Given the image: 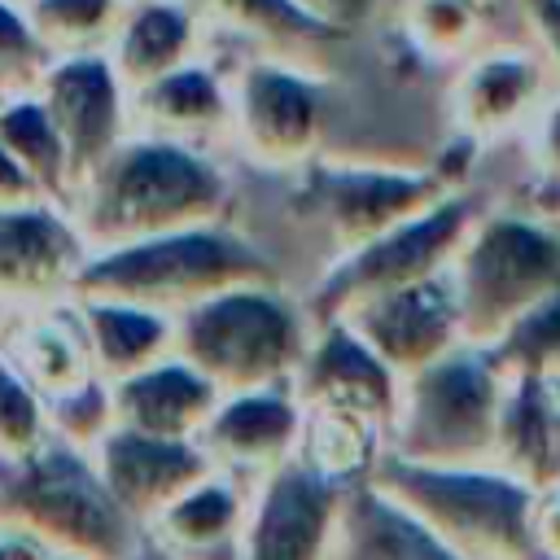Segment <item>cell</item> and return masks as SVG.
Returning <instances> with one entry per match:
<instances>
[{"label":"cell","instance_id":"e0dca14e","mask_svg":"<svg viewBox=\"0 0 560 560\" xmlns=\"http://www.w3.org/2000/svg\"><path fill=\"white\" fill-rule=\"evenodd\" d=\"M197 446L210 455V464L228 477H267L298 459L302 446V402L289 385L249 389L219 398L214 416L197 433Z\"/></svg>","mask_w":560,"mask_h":560},{"label":"cell","instance_id":"4dcf8cb0","mask_svg":"<svg viewBox=\"0 0 560 560\" xmlns=\"http://www.w3.org/2000/svg\"><path fill=\"white\" fill-rule=\"evenodd\" d=\"M52 438L44 394L0 354V464L35 455Z\"/></svg>","mask_w":560,"mask_h":560},{"label":"cell","instance_id":"8992f818","mask_svg":"<svg viewBox=\"0 0 560 560\" xmlns=\"http://www.w3.org/2000/svg\"><path fill=\"white\" fill-rule=\"evenodd\" d=\"M503 385L481 346H455L402 381L389 455L433 468H494Z\"/></svg>","mask_w":560,"mask_h":560},{"label":"cell","instance_id":"4316f807","mask_svg":"<svg viewBox=\"0 0 560 560\" xmlns=\"http://www.w3.org/2000/svg\"><path fill=\"white\" fill-rule=\"evenodd\" d=\"M0 144L31 171V179L44 188L48 201L70 206V158L35 92L0 101Z\"/></svg>","mask_w":560,"mask_h":560},{"label":"cell","instance_id":"ac0fdd59","mask_svg":"<svg viewBox=\"0 0 560 560\" xmlns=\"http://www.w3.org/2000/svg\"><path fill=\"white\" fill-rule=\"evenodd\" d=\"M131 131L223 149L232 140V70L210 52L131 92Z\"/></svg>","mask_w":560,"mask_h":560},{"label":"cell","instance_id":"484cf974","mask_svg":"<svg viewBox=\"0 0 560 560\" xmlns=\"http://www.w3.org/2000/svg\"><path fill=\"white\" fill-rule=\"evenodd\" d=\"M83 337L92 350V368L101 381H122L166 354H175V319L127 306V302H96V298H74Z\"/></svg>","mask_w":560,"mask_h":560},{"label":"cell","instance_id":"7a4b0ae2","mask_svg":"<svg viewBox=\"0 0 560 560\" xmlns=\"http://www.w3.org/2000/svg\"><path fill=\"white\" fill-rule=\"evenodd\" d=\"M241 284H276V262L249 236L228 223H210L88 254L70 298L127 302L175 319L188 306Z\"/></svg>","mask_w":560,"mask_h":560},{"label":"cell","instance_id":"603a6c76","mask_svg":"<svg viewBox=\"0 0 560 560\" xmlns=\"http://www.w3.org/2000/svg\"><path fill=\"white\" fill-rule=\"evenodd\" d=\"M245 516H249V494L241 490V481L228 472H210L166 512H158L144 538L179 560H236Z\"/></svg>","mask_w":560,"mask_h":560},{"label":"cell","instance_id":"74e56055","mask_svg":"<svg viewBox=\"0 0 560 560\" xmlns=\"http://www.w3.org/2000/svg\"><path fill=\"white\" fill-rule=\"evenodd\" d=\"M52 556L57 551H48L39 538H31L26 529L0 521V560H52Z\"/></svg>","mask_w":560,"mask_h":560},{"label":"cell","instance_id":"52a82bcc","mask_svg":"<svg viewBox=\"0 0 560 560\" xmlns=\"http://www.w3.org/2000/svg\"><path fill=\"white\" fill-rule=\"evenodd\" d=\"M459 324L468 346H490L516 315L560 289V228L525 214H477L451 262Z\"/></svg>","mask_w":560,"mask_h":560},{"label":"cell","instance_id":"2e32d148","mask_svg":"<svg viewBox=\"0 0 560 560\" xmlns=\"http://www.w3.org/2000/svg\"><path fill=\"white\" fill-rule=\"evenodd\" d=\"M92 464H96L105 490L122 503V512L140 529H149V521L158 512H166L179 494H188L197 481L219 472L197 442H188V438H153V433L122 429V424H114L96 442Z\"/></svg>","mask_w":560,"mask_h":560},{"label":"cell","instance_id":"f546056e","mask_svg":"<svg viewBox=\"0 0 560 560\" xmlns=\"http://www.w3.org/2000/svg\"><path fill=\"white\" fill-rule=\"evenodd\" d=\"M503 381L512 376H560V289L516 315L490 346H481Z\"/></svg>","mask_w":560,"mask_h":560},{"label":"cell","instance_id":"277c9868","mask_svg":"<svg viewBox=\"0 0 560 560\" xmlns=\"http://www.w3.org/2000/svg\"><path fill=\"white\" fill-rule=\"evenodd\" d=\"M0 521L79 560H131L144 547V529L105 490L92 455L57 438L18 464H0Z\"/></svg>","mask_w":560,"mask_h":560},{"label":"cell","instance_id":"8d00e7d4","mask_svg":"<svg viewBox=\"0 0 560 560\" xmlns=\"http://www.w3.org/2000/svg\"><path fill=\"white\" fill-rule=\"evenodd\" d=\"M26 201H48V197H44V188L31 179V171L0 144V210L26 206Z\"/></svg>","mask_w":560,"mask_h":560},{"label":"cell","instance_id":"ffe728a7","mask_svg":"<svg viewBox=\"0 0 560 560\" xmlns=\"http://www.w3.org/2000/svg\"><path fill=\"white\" fill-rule=\"evenodd\" d=\"M494 468L547 494L560 486V389L542 376H512L503 385Z\"/></svg>","mask_w":560,"mask_h":560},{"label":"cell","instance_id":"cb8c5ba5","mask_svg":"<svg viewBox=\"0 0 560 560\" xmlns=\"http://www.w3.org/2000/svg\"><path fill=\"white\" fill-rule=\"evenodd\" d=\"M0 354L44 394V402L96 376L74 298L39 306V311H22Z\"/></svg>","mask_w":560,"mask_h":560},{"label":"cell","instance_id":"ba28073f","mask_svg":"<svg viewBox=\"0 0 560 560\" xmlns=\"http://www.w3.org/2000/svg\"><path fill=\"white\" fill-rule=\"evenodd\" d=\"M477 214H481L477 201L455 188L442 201H433L429 210H420L416 219H407V223L389 228L385 236L368 241L363 249L337 258L328 280L311 293V324H337L394 289L442 276L455 262L459 245L468 241Z\"/></svg>","mask_w":560,"mask_h":560},{"label":"cell","instance_id":"9a60e30c","mask_svg":"<svg viewBox=\"0 0 560 560\" xmlns=\"http://www.w3.org/2000/svg\"><path fill=\"white\" fill-rule=\"evenodd\" d=\"M88 262V241L79 236L61 201H26L0 210V302L39 311L66 302Z\"/></svg>","mask_w":560,"mask_h":560},{"label":"cell","instance_id":"e575fe53","mask_svg":"<svg viewBox=\"0 0 560 560\" xmlns=\"http://www.w3.org/2000/svg\"><path fill=\"white\" fill-rule=\"evenodd\" d=\"M521 136H525V149H529L534 166L547 179H560V88L547 96V105L534 114V122Z\"/></svg>","mask_w":560,"mask_h":560},{"label":"cell","instance_id":"d6a6232c","mask_svg":"<svg viewBox=\"0 0 560 560\" xmlns=\"http://www.w3.org/2000/svg\"><path fill=\"white\" fill-rule=\"evenodd\" d=\"M114 424H118V420H114V389H109V381H101V376H92V381L66 389V394H57V398H48V429H52V438L66 442V446H79V451L92 455L96 442H101Z\"/></svg>","mask_w":560,"mask_h":560},{"label":"cell","instance_id":"8fae6325","mask_svg":"<svg viewBox=\"0 0 560 560\" xmlns=\"http://www.w3.org/2000/svg\"><path fill=\"white\" fill-rule=\"evenodd\" d=\"M35 96L66 144L70 192H74L131 136V88L118 79L105 52H83V57H52Z\"/></svg>","mask_w":560,"mask_h":560},{"label":"cell","instance_id":"ab89813d","mask_svg":"<svg viewBox=\"0 0 560 560\" xmlns=\"http://www.w3.org/2000/svg\"><path fill=\"white\" fill-rule=\"evenodd\" d=\"M52 560H79V556H52Z\"/></svg>","mask_w":560,"mask_h":560},{"label":"cell","instance_id":"44dd1931","mask_svg":"<svg viewBox=\"0 0 560 560\" xmlns=\"http://www.w3.org/2000/svg\"><path fill=\"white\" fill-rule=\"evenodd\" d=\"M328 560H459L420 516H411L381 486L346 481Z\"/></svg>","mask_w":560,"mask_h":560},{"label":"cell","instance_id":"5b68a950","mask_svg":"<svg viewBox=\"0 0 560 560\" xmlns=\"http://www.w3.org/2000/svg\"><path fill=\"white\" fill-rule=\"evenodd\" d=\"M311 337V315L276 284H241L175 315V354L223 398L289 385Z\"/></svg>","mask_w":560,"mask_h":560},{"label":"cell","instance_id":"d6986e66","mask_svg":"<svg viewBox=\"0 0 560 560\" xmlns=\"http://www.w3.org/2000/svg\"><path fill=\"white\" fill-rule=\"evenodd\" d=\"M114 389V420L122 429L136 433H153V438H188L197 442V433L206 429V420L219 407V389L179 354H166L122 381L109 385Z\"/></svg>","mask_w":560,"mask_h":560},{"label":"cell","instance_id":"1f68e13d","mask_svg":"<svg viewBox=\"0 0 560 560\" xmlns=\"http://www.w3.org/2000/svg\"><path fill=\"white\" fill-rule=\"evenodd\" d=\"M52 66V52L39 44L26 4L22 0H0V101L31 96Z\"/></svg>","mask_w":560,"mask_h":560},{"label":"cell","instance_id":"f35d334b","mask_svg":"<svg viewBox=\"0 0 560 560\" xmlns=\"http://www.w3.org/2000/svg\"><path fill=\"white\" fill-rule=\"evenodd\" d=\"M131 560H179V556H171V551H162V547H153V542L144 538V547H140Z\"/></svg>","mask_w":560,"mask_h":560},{"label":"cell","instance_id":"7402d4cb","mask_svg":"<svg viewBox=\"0 0 560 560\" xmlns=\"http://www.w3.org/2000/svg\"><path fill=\"white\" fill-rule=\"evenodd\" d=\"M206 52L210 31L184 0H131L105 57L114 61L118 79L136 92Z\"/></svg>","mask_w":560,"mask_h":560},{"label":"cell","instance_id":"5bb4252c","mask_svg":"<svg viewBox=\"0 0 560 560\" xmlns=\"http://www.w3.org/2000/svg\"><path fill=\"white\" fill-rule=\"evenodd\" d=\"M346 324L398 381L424 372L455 346H464V324H459V298L451 267L442 276H429L420 284L394 289L354 315L337 319Z\"/></svg>","mask_w":560,"mask_h":560},{"label":"cell","instance_id":"f1b7e54d","mask_svg":"<svg viewBox=\"0 0 560 560\" xmlns=\"http://www.w3.org/2000/svg\"><path fill=\"white\" fill-rule=\"evenodd\" d=\"M39 44L52 57L109 52L131 0H22Z\"/></svg>","mask_w":560,"mask_h":560},{"label":"cell","instance_id":"83f0119b","mask_svg":"<svg viewBox=\"0 0 560 560\" xmlns=\"http://www.w3.org/2000/svg\"><path fill=\"white\" fill-rule=\"evenodd\" d=\"M398 31L420 57L459 66L486 44V0H402Z\"/></svg>","mask_w":560,"mask_h":560},{"label":"cell","instance_id":"6da1fadb","mask_svg":"<svg viewBox=\"0 0 560 560\" xmlns=\"http://www.w3.org/2000/svg\"><path fill=\"white\" fill-rule=\"evenodd\" d=\"M232 179L214 149H192L162 136L131 131L74 192L70 219L88 254L223 223Z\"/></svg>","mask_w":560,"mask_h":560},{"label":"cell","instance_id":"d4e9b609","mask_svg":"<svg viewBox=\"0 0 560 560\" xmlns=\"http://www.w3.org/2000/svg\"><path fill=\"white\" fill-rule=\"evenodd\" d=\"M214 35L241 39L249 52L284 57L324 70V57L337 39H328L319 26H311L289 0H184Z\"/></svg>","mask_w":560,"mask_h":560},{"label":"cell","instance_id":"9c48e42d","mask_svg":"<svg viewBox=\"0 0 560 560\" xmlns=\"http://www.w3.org/2000/svg\"><path fill=\"white\" fill-rule=\"evenodd\" d=\"M232 70V149L262 171H302L328 131L324 70L245 52Z\"/></svg>","mask_w":560,"mask_h":560},{"label":"cell","instance_id":"30bf717a","mask_svg":"<svg viewBox=\"0 0 560 560\" xmlns=\"http://www.w3.org/2000/svg\"><path fill=\"white\" fill-rule=\"evenodd\" d=\"M302 171H306L311 206L337 236L341 258L363 249L368 241L385 236L389 228L416 219L446 192H455L438 171H420V166H385V162L324 166V162H311Z\"/></svg>","mask_w":560,"mask_h":560},{"label":"cell","instance_id":"836d02e7","mask_svg":"<svg viewBox=\"0 0 560 560\" xmlns=\"http://www.w3.org/2000/svg\"><path fill=\"white\" fill-rule=\"evenodd\" d=\"M311 26H319L328 39H350L368 31L381 18L385 0H289Z\"/></svg>","mask_w":560,"mask_h":560},{"label":"cell","instance_id":"3957f363","mask_svg":"<svg viewBox=\"0 0 560 560\" xmlns=\"http://www.w3.org/2000/svg\"><path fill=\"white\" fill-rule=\"evenodd\" d=\"M368 481L420 516L459 560H547L538 494L499 468H433L385 451Z\"/></svg>","mask_w":560,"mask_h":560},{"label":"cell","instance_id":"d590c367","mask_svg":"<svg viewBox=\"0 0 560 560\" xmlns=\"http://www.w3.org/2000/svg\"><path fill=\"white\" fill-rule=\"evenodd\" d=\"M521 4H525V39L547 61L560 88V0H521Z\"/></svg>","mask_w":560,"mask_h":560},{"label":"cell","instance_id":"4fadbf2b","mask_svg":"<svg viewBox=\"0 0 560 560\" xmlns=\"http://www.w3.org/2000/svg\"><path fill=\"white\" fill-rule=\"evenodd\" d=\"M346 481L289 459L249 494V516L236 560H328Z\"/></svg>","mask_w":560,"mask_h":560},{"label":"cell","instance_id":"7c38bea8","mask_svg":"<svg viewBox=\"0 0 560 560\" xmlns=\"http://www.w3.org/2000/svg\"><path fill=\"white\" fill-rule=\"evenodd\" d=\"M551 92L556 79L529 39L481 44L455 66L446 88V114L459 140H499L525 131Z\"/></svg>","mask_w":560,"mask_h":560}]
</instances>
